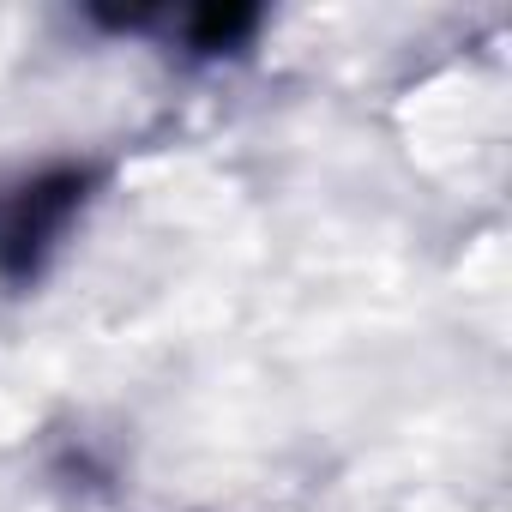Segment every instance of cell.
<instances>
[{"label":"cell","instance_id":"1","mask_svg":"<svg viewBox=\"0 0 512 512\" xmlns=\"http://www.w3.org/2000/svg\"><path fill=\"white\" fill-rule=\"evenodd\" d=\"M85 205V169H49L0 199V272L31 278Z\"/></svg>","mask_w":512,"mask_h":512},{"label":"cell","instance_id":"2","mask_svg":"<svg viewBox=\"0 0 512 512\" xmlns=\"http://www.w3.org/2000/svg\"><path fill=\"white\" fill-rule=\"evenodd\" d=\"M247 31H253V13H217V7H211V13L193 19V43H199V49H229V43H241Z\"/></svg>","mask_w":512,"mask_h":512}]
</instances>
